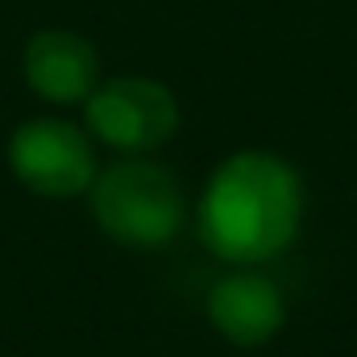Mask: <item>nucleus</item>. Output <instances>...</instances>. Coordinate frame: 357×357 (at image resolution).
Wrapping results in <instances>:
<instances>
[{
    "mask_svg": "<svg viewBox=\"0 0 357 357\" xmlns=\"http://www.w3.org/2000/svg\"><path fill=\"white\" fill-rule=\"evenodd\" d=\"M303 220V183L295 167L270 150H241L208 178L195 229L199 241L237 266L278 258Z\"/></svg>",
    "mask_w": 357,
    "mask_h": 357,
    "instance_id": "f257e3e1",
    "label": "nucleus"
},
{
    "mask_svg": "<svg viewBox=\"0 0 357 357\" xmlns=\"http://www.w3.org/2000/svg\"><path fill=\"white\" fill-rule=\"evenodd\" d=\"M88 195L96 225L112 241L133 245V250L167 245L187 216L178 178L167 167L146 162V158H125V162L104 167L91 178Z\"/></svg>",
    "mask_w": 357,
    "mask_h": 357,
    "instance_id": "f03ea898",
    "label": "nucleus"
},
{
    "mask_svg": "<svg viewBox=\"0 0 357 357\" xmlns=\"http://www.w3.org/2000/svg\"><path fill=\"white\" fill-rule=\"evenodd\" d=\"M84 104H88V129L104 146L125 150V154H146L171 142V133L178 129L175 96L142 75L96 84V91Z\"/></svg>",
    "mask_w": 357,
    "mask_h": 357,
    "instance_id": "7ed1b4c3",
    "label": "nucleus"
},
{
    "mask_svg": "<svg viewBox=\"0 0 357 357\" xmlns=\"http://www.w3.org/2000/svg\"><path fill=\"white\" fill-rule=\"evenodd\" d=\"M8 167L33 195L46 199H71L84 195L96 178L91 142L67 121L42 116L25 121L8 142Z\"/></svg>",
    "mask_w": 357,
    "mask_h": 357,
    "instance_id": "20e7f679",
    "label": "nucleus"
},
{
    "mask_svg": "<svg viewBox=\"0 0 357 357\" xmlns=\"http://www.w3.org/2000/svg\"><path fill=\"white\" fill-rule=\"evenodd\" d=\"M208 320L212 328L233 341V345H266L270 337L282 328L287 320V303L278 282L266 278L262 270H233L229 278H220L208 295Z\"/></svg>",
    "mask_w": 357,
    "mask_h": 357,
    "instance_id": "39448f33",
    "label": "nucleus"
},
{
    "mask_svg": "<svg viewBox=\"0 0 357 357\" xmlns=\"http://www.w3.org/2000/svg\"><path fill=\"white\" fill-rule=\"evenodd\" d=\"M25 84L50 104H79L96 91L100 59L88 38L71 29H42L25 46Z\"/></svg>",
    "mask_w": 357,
    "mask_h": 357,
    "instance_id": "423d86ee",
    "label": "nucleus"
}]
</instances>
